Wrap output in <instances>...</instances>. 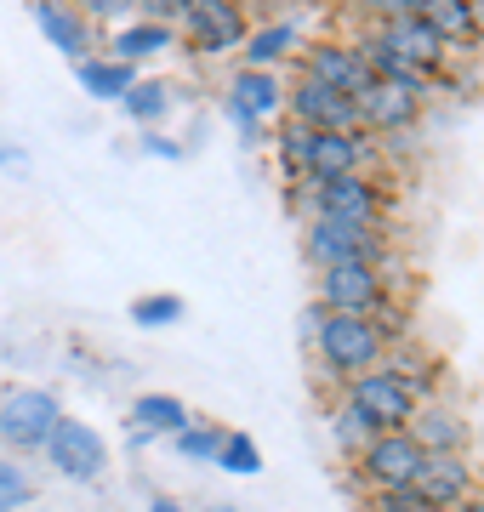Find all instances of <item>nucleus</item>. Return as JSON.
Masks as SVG:
<instances>
[{
    "instance_id": "f257e3e1",
    "label": "nucleus",
    "mask_w": 484,
    "mask_h": 512,
    "mask_svg": "<svg viewBox=\"0 0 484 512\" xmlns=\"http://www.w3.org/2000/svg\"><path fill=\"white\" fill-rule=\"evenodd\" d=\"M302 325L319 336V359L331 376L354 382L365 370H382V353H388V330L376 319H354V313H325V308H308Z\"/></svg>"
},
{
    "instance_id": "f03ea898",
    "label": "nucleus",
    "mask_w": 484,
    "mask_h": 512,
    "mask_svg": "<svg viewBox=\"0 0 484 512\" xmlns=\"http://www.w3.org/2000/svg\"><path fill=\"white\" fill-rule=\"evenodd\" d=\"M57 421H63V404L46 387H29V382L0 387V444H12V450H46Z\"/></svg>"
},
{
    "instance_id": "7ed1b4c3",
    "label": "nucleus",
    "mask_w": 484,
    "mask_h": 512,
    "mask_svg": "<svg viewBox=\"0 0 484 512\" xmlns=\"http://www.w3.org/2000/svg\"><path fill=\"white\" fill-rule=\"evenodd\" d=\"M348 404L371 421L376 433H399V427H410V416H416L422 399L405 387V376H393V370H365V376L348 382Z\"/></svg>"
},
{
    "instance_id": "20e7f679",
    "label": "nucleus",
    "mask_w": 484,
    "mask_h": 512,
    "mask_svg": "<svg viewBox=\"0 0 484 512\" xmlns=\"http://www.w3.org/2000/svg\"><path fill=\"white\" fill-rule=\"evenodd\" d=\"M319 308L325 313H354V319H376V313L388 308L382 268H371V262L325 268V274H319Z\"/></svg>"
},
{
    "instance_id": "39448f33",
    "label": "nucleus",
    "mask_w": 484,
    "mask_h": 512,
    "mask_svg": "<svg viewBox=\"0 0 484 512\" xmlns=\"http://www.w3.org/2000/svg\"><path fill=\"white\" fill-rule=\"evenodd\" d=\"M365 160H371V143L365 131L348 137V131H308L302 143V183H336V177H365Z\"/></svg>"
},
{
    "instance_id": "423d86ee",
    "label": "nucleus",
    "mask_w": 484,
    "mask_h": 512,
    "mask_svg": "<svg viewBox=\"0 0 484 512\" xmlns=\"http://www.w3.org/2000/svg\"><path fill=\"white\" fill-rule=\"evenodd\" d=\"M40 456L52 461L63 478H103V467H109V444L97 439V427H86L80 416H63L52 427V439H46V450Z\"/></svg>"
},
{
    "instance_id": "0eeeda50",
    "label": "nucleus",
    "mask_w": 484,
    "mask_h": 512,
    "mask_svg": "<svg viewBox=\"0 0 484 512\" xmlns=\"http://www.w3.org/2000/svg\"><path fill=\"white\" fill-rule=\"evenodd\" d=\"M422 461H428L422 444L399 427V433H376V439L359 450V473L371 478V490H410L416 473H422Z\"/></svg>"
},
{
    "instance_id": "6e6552de",
    "label": "nucleus",
    "mask_w": 484,
    "mask_h": 512,
    "mask_svg": "<svg viewBox=\"0 0 484 512\" xmlns=\"http://www.w3.org/2000/svg\"><path fill=\"white\" fill-rule=\"evenodd\" d=\"M228 114L240 120L245 137H257V126H268L274 114H285V80L274 69H240L228 80Z\"/></svg>"
},
{
    "instance_id": "1a4fd4ad",
    "label": "nucleus",
    "mask_w": 484,
    "mask_h": 512,
    "mask_svg": "<svg viewBox=\"0 0 484 512\" xmlns=\"http://www.w3.org/2000/svg\"><path fill=\"white\" fill-rule=\"evenodd\" d=\"M308 256L319 268H342V262H382V234L376 228H354V222L314 217L308 222Z\"/></svg>"
},
{
    "instance_id": "9d476101",
    "label": "nucleus",
    "mask_w": 484,
    "mask_h": 512,
    "mask_svg": "<svg viewBox=\"0 0 484 512\" xmlns=\"http://www.w3.org/2000/svg\"><path fill=\"white\" fill-rule=\"evenodd\" d=\"M183 35L188 46L200 57H217L228 46H240L245 40V12L240 6H228V0H183Z\"/></svg>"
},
{
    "instance_id": "9b49d317",
    "label": "nucleus",
    "mask_w": 484,
    "mask_h": 512,
    "mask_svg": "<svg viewBox=\"0 0 484 512\" xmlns=\"http://www.w3.org/2000/svg\"><path fill=\"white\" fill-rule=\"evenodd\" d=\"M382 183L371 177H336V183H314V217H331V222H354V228H376L382 217Z\"/></svg>"
},
{
    "instance_id": "f8f14e48",
    "label": "nucleus",
    "mask_w": 484,
    "mask_h": 512,
    "mask_svg": "<svg viewBox=\"0 0 484 512\" xmlns=\"http://www.w3.org/2000/svg\"><path fill=\"white\" fill-rule=\"evenodd\" d=\"M302 80H314V86H325V92L359 97L365 86H371V69L359 63L354 46H342V40H319V46H308V57H302Z\"/></svg>"
},
{
    "instance_id": "ddd939ff",
    "label": "nucleus",
    "mask_w": 484,
    "mask_h": 512,
    "mask_svg": "<svg viewBox=\"0 0 484 512\" xmlns=\"http://www.w3.org/2000/svg\"><path fill=\"white\" fill-rule=\"evenodd\" d=\"M354 103H359V131H405L422 114V97L405 92L399 80H371Z\"/></svg>"
},
{
    "instance_id": "4468645a",
    "label": "nucleus",
    "mask_w": 484,
    "mask_h": 512,
    "mask_svg": "<svg viewBox=\"0 0 484 512\" xmlns=\"http://www.w3.org/2000/svg\"><path fill=\"white\" fill-rule=\"evenodd\" d=\"M382 40H388L393 57H399L405 69H416V74H433L450 57V46L428 29L422 12H416V18H388V23H382Z\"/></svg>"
},
{
    "instance_id": "2eb2a0df",
    "label": "nucleus",
    "mask_w": 484,
    "mask_h": 512,
    "mask_svg": "<svg viewBox=\"0 0 484 512\" xmlns=\"http://www.w3.org/2000/svg\"><path fill=\"white\" fill-rule=\"evenodd\" d=\"M410 490L422 495V507H462L467 495H479V484H473L467 456H428Z\"/></svg>"
},
{
    "instance_id": "dca6fc26",
    "label": "nucleus",
    "mask_w": 484,
    "mask_h": 512,
    "mask_svg": "<svg viewBox=\"0 0 484 512\" xmlns=\"http://www.w3.org/2000/svg\"><path fill=\"white\" fill-rule=\"evenodd\" d=\"M131 444H149V439H177L188 427V404L177 393H137L131 399Z\"/></svg>"
},
{
    "instance_id": "f3484780",
    "label": "nucleus",
    "mask_w": 484,
    "mask_h": 512,
    "mask_svg": "<svg viewBox=\"0 0 484 512\" xmlns=\"http://www.w3.org/2000/svg\"><path fill=\"white\" fill-rule=\"evenodd\" d=\"M29 12H35L40 35L52 40L57 52H69L75 63H86V57H92V18H86V12H75V6H57V0H35Z\"/></svg>"
},
{
    "instance_id": "a211bd4d",
    "label": "nucleus",
    "mask_w": 484,
    "mask_h": 512,
    "mask_svg": "<svg viewBox=\"0 0 484 512\" xmlns=\"http://www.w3.org/2000/svg\"><path fill=\"white\" fill-rule=\"evenodd\" d=\"M405 433L422 444V456H462L467 421H462V416H450L445 404H416V416H410Z\"/></svg>"
},
{
    "instance_id": "6ab92c4d",
    "label": "nucleus",
    "mask_w": 484,
    "mask_h": 512,
    "mask_svg": "<svg viewBox=\"0 0 484 512\" xmlns=\"http://www.w3.org/2000/svg\"><path fill=\"white\" fill-rule=\"evenodd\" d=\"M75 80L86 86V97H97V103H120V97L137 86V69L120 63V57H86V63H75Z\"/></svg>"
},
{
    "instance_id": "aec40b11",
    "label": "nucleus",
    "mask_w": 484,
    "mask_h": 512,
    "mask_svg": "<svg viewBox=\"0 0 484 512\" xmlns=\"http://www.w3.org/2000/svg\"><path fill=\"white\" fill-rule=\"evenodd\" d=\"M171 29L166 23H149V18H131L120 35H114V57L120 63H137V57H154V52H171Z\"/></svg>"
},
{
    "instance_id": "412c9836",
    "label": "nucleus",
    "mask_w": 484,
    "mask_h": 512,
    "mask_svg": "<svg viewBox=\"0 0 484 512\" xmlns=\"http://www.w3.org/2000/svg\"><path fill=\"white\" fill-rule=\"evenodd\" d=\"M422 18L439 40H473V0H422Z\"/></svg>"
},
{
    "instance_id": "4be33fe9",
    "label": "nucleus",
    "mask_w": 484,
    "mask_h": 512,
    "mask_svg": "<svg viewBox=\"0 0 484 512\" xmlns=\"http://www.w3.org/2000/svg\"><path fill=\"white\" fill-rule=\"evenodd\" d=\"M297 46V23H268L257 35H245V69H274Z\"/></svg>"
},
{
    "instance_id": "5701e85b",
    "label": "nucleus",
    "mask_w": 484,
    "mask_h": 512,
    "mask_svg": "<svg viewBox=\"0 0 484 512\" xmlns=\"http://www.w3.org/2000/svg\"><path fill=\"white\" fill-rule=\"evenodd\" d=\"M183 313H188V302L177 291H154V296H137V302H131V325L166 330V325H177Z\"/></svg>"
},
{
    "instance_id": "b1692460",
    "label": "nucleus",
    "mask_w": 484,
    "mask_h": 512,
    "mask_svg": "<svg viewBox=\"0 0 484 512\" xmlns=\"http://www.w3.org/2000/svg\"><path fill=\"white\" fill-rule=\"evenodd\" d=\"M120 103H126V114H131V120H143V126H154V120H160V114L171 109V86H166V80H137V86H131V92L120 97Z\"/></svg>"
},
{
    "instance_id": "393cba45",
    "label": "nucleus",
    "mask_w": 484,
    "mask_h": 512,
    "mask_svg": "<svg viewBox=\"0 0 484 512\" xmlns=\"http://www.w3.org/2000/svg\"><path fill=\"white\" fill-rule=\"evenodd\" d=\"M217 467L223 473H234V478H251L262 467V450H257V439L251 433H223V450H217Z\"/></svg>"
},
{
    "instance_id": "a878e982",
    "label": "nucleus",
    "mask_w": 484,
    "mask_h": 512,
    "mask_svg": "<svg viewBox=\"0 0 484 512\" xmlns=\"http://www.w3.org/2000/svg\"><path fill=\"white\" fill-rule=\"evenodd\" d=\"M171 444H177V456L183 461H217V450H223V427H194V421H188Z\"/></svg>"
},
{
    "instance_id": "bb28decb",
    "label": "nucleus",
    "mask_w": 484,
    "mask_h": 512,
    "mask_svg": "<svg viewBox=\"0 0 484 512\" xmlns=\"http://www.w3.org/2000/svg\"><path fill=\"white\" fill-rule=\"evenodd\" d=\"M29 495H35L29 473H23L18 461H0V512H18V507H29Z\"/></svg>"
},
{
    "instance_id": "cd10ccee",
    "label": "nucleus",
    "mask_w": 484,
    "mask_h": 512,
    "mask_svg": "<svg viewBox=\"0 0 484 512\" xmlns=\"http://www.w3.org/2000/svg\"><path fill=\"white\" fill-rule=\"evenodd\" d=\"M336 439L348 444V450H365V444L376 439V427L365 416H359L354 404H342V410H336Z\"/></svg>"
},
{
    "instance_id": "c85d7f7f",
    "label": "nucleus",
    "mask_w": 484,
    "mask_h": 512,
    "mask_svg": "<svg viewBox=\"0 0 484 512\" xmlns=\"http://www.w3.org/2000/svg\"><path fill=\"white\" fill-rule=\"evenodd\" d=\"M371 512H422V495L416 490H376Z\"/></svg>"
},
{
    "instance_id": "c756f323",
    "label": "nucleus",
    "mask_w": 484,
    "mask_h": 512,
    "mask_svg": "<svg viewBox=\"0 0 484 512\" xmlns=\"http://www.w3.org/2000/svg\"><path fill=\"white\" fill-rule=\"evenodd\" d=\"M143 143H149V154H160V160H183V148L171 143V137H154V131H149Z\"/></svg>"
},
{
    "instance_id": "7c9ffc66",
    "label": "nucleus",
    "mask_w": 484,
    "mask_h": 512,
    "mask_svg": "<svg viewBox=\"0 0 484 512\" xmlns=\"http://www.w3.org/2000/svg\"><path fill=\"white\" fill-rule=\"evenodd\" d=\"M92 18H126V0H92Z\"/></svg>"
},
{
    "instance_id": "2f4dec72",
    "label": "nucleus",
    "mask_w": 484,
    "mask_h": 512,
    "mask_svg": "<svg viewBox=\"0 0 484 512\" xmlns=\"http://www.w3.org/2000/svg\"><path fill=\"white\" fill-rule=\"evenodd\" d=\"M149 512H188V507H177L171 495H154V501H149Z\"/></svg>"
},
{
    "instance_id": "473e14b6",
    "label": "nucleus",
    "mask_w": 484,
    "mask_h": 512,
    "mask_svg": "<svg viewBox=\"0 0 484 512\" xmlns=\"http://www.w3.org/2000/svg\"><path fill=\"white\" fill-rule=\"evenodd\" d=\"M473 35L484 40V0H473Z\"/></svg>"
},
{
    "instance_id": "72a5a7b5",
    "label": "nucleus",
    "mask_w": 484,
    "mask_h": 512,
    "mask_svg": "<svg viewBox=\"0 0 484 512\" xmlns=\"http://www.w3.org/2000/svg\"><path fill=\"white\" fill-rule=\"evenodd\" d=\"M23 160V148H0V171H6V165H18Z\"/></svg>"
},
{
    "instance_id": "f704fd0d",
    "label": "nucleus",
    "mask_w": 484,
    "mask_h": 512,
    "mask_svg": "<svg viewBox=\"0 0 484 512\" xmlns=\"http://www.w3.org/2000/svg\"><path fill=\"white\" fill-rule=\"evenodd\" d=\"M456 512H484V495H467V501H462Z\"/></svg>"
},
{
    "instance_id": "c9c22d12",
    "label": "nucleus",
    "mask_w": 484,
    "mask_h": 512,
    "mask_svg": "<svg viewBox=\"0 0 484 512\" xmlns=\"http://www.w3.org/2000/svg\"><path fill=\"white\" fill-rule=\"evenodd\" d=\"M205 512H240V507H228V501H223V507H205Z\"/></svg>"
},
{
    "instance_id": "e433bc0d",
    "label": "nucleus",
    "mask_w": 484,
    "mask_h": 512,
    "mask_svg": "<svg viewBox=\"0 0 484 512\" xmlns=\"http://www.w3.org/2000/svg\"><path fill=\"white\" fill-rule=\"evenodd\" d=\"M422 512H456V507H422Z\"/></svg>"
}]
</instances>
